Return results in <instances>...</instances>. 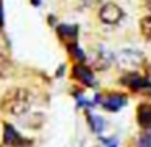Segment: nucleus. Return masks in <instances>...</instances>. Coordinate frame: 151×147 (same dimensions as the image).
Listing matches in <instances>:
<instances>
[{
	"label": "nucleus",
	"mask_w": 151,
	"mask_h": 147,
	"mask_svg": "<svg viewBox=\"0 0 151 147\" xmlns=\"http://www.w3.org/2000/svg\"><path fill=\"white\" fill-rule=\"evenodd\" d=\"M29 107H31V94L26 89H21V87L10 89L0 102V108L7 111V113L13 115V116L24 115L29 110Z\"/></svg>",
	"instance_id": "1"
},
{
	"label": "nucleus",
	"mask_w": 151,
	"mask_h": 147,
	"mask_svg": "<svg viewBox=\"0 0 151 147\" xmlns=\"http://www.w3.org/2000/svg\"><path fill=\"white\" fill-rule=\"evenodd\" d=\"M145 63V55L138 50L125 49L117 55V65L120 70H125L127 73H133V70H138Z\"/></svg>",
	"instance_id": "2"
},
{
	"label": "nucleus",
	"mask_w": 151,
	"mask_h": 147,
	"mask_svg": "<svg viewBox=\"0 0 151 147\" xmlns=\"http://www.w3.org/2000/svg\"><path fill=\"white\" fill-rule=\"evenodd\" d=\"M122 16H124V11L120 10L117 4H112V2L104 4L99 10V18L106 24H117L122 20Z\"/></svg>",
	"instance_id": "3"
},
{
	"label": "nucleus",
	"mask_w": 151,
	"mask_h": 147,
	"mask_svg": "<svg viewBox=\"0 0 151 147\" xmlns=\"http://www.w3.org/2000/svg\"><path fill=\"white\" fill-rule=\"evenodd\" d=\"M112 60H114V55H112V52H109L106 47H98V50H96V55L93 57V66L98 70H106L109 65L112 63Z\"/></svg>",
	"instance_id": "4"
},
{
	"label": "nucleus",
	"mask_w": 151,
	"mask_h": 147,
	"mask_svg": "<svg viewBox=\"0 0 151 147\" xmlns=\"http://www.w3.org/2000/svg\"><path fill=\"white\" fill-rule=\"evenodd\" d=\"M122 81H125V84L130 86L135 91H141V89H150L151 87V81H148L146 78H141V76H138V75H133V73L125 76Z\"/></svg>",
	"instance_id": "5"
},
{
	"label": "nucleus",
	"mask_w": 151,
	"mask_h": 147,
	"mask_svg": "<svg viewBox=\"0 0 151 147\" xmlns=\"http://www.w3.org/2000/svg\"><path fill=\"white\" fill-rule=\"evenodd\" d=\"M73 76L86 86H93V82H94L93 71L89 68H86L85 65H76L75 68H73Z\"/></svg>",
	"instance_id": "6"
},
{
	"label": "nucleus",
	"mask_w": 151,
	"mask_h": 147,
	"mask_svg": "<svg viewBox=\"0 0 151 147\" xmlns=\"http://www.w3.org/2000/svg\"><path fill=\"white\" fill-rule=\"evenodd\" d=\"M137 118H138V123H140L141 128L151 129V105L141 104L140 107H138Z\"/></svg>",
	"instance_id": "7"
},
{
	"label": "nucleus",
	"mask_w": 151,
	"mask_h": 147,
	"mask_svg": "<svg viewBox=\"0 0 151 147\" xmlns=\"http://www.w3.org/2000/svg\"><path fill=\"white\" fill-rule=\"evenodd\" d=\"M125 102H127L125 95L112 94V95H109V97L102 102V107H104L106 110H109V111H117L122 105H125Z\"/></svg>",
	"instance_id": "8"
},
{
	"label": "nucleus",
	"mask_w": 151,
	"mask_h": 147,
	"mask_svg": "<svg viewBox=\"0 0 151 147\" xmlns=\"http://www.w3.org/2000/svg\"><path fill=\"white\" fill-rule=\"evenodd\" d=\"M4 142L8 144V146H20V144H23V139L17 133V129L8 123L4 126Z\"/></svg>",
	"instance_id": "9"
},
{
	"label": "nucleus",
	"mask_w": 151,
	"mask_h": 147,
	"mask_svg": "<svg viewBox=\"0 0 151 147\" xmlns=\"http://www.w3.org/2000/svg\"><path fill=\"white\" fill-rule=\"evenodd\" d=\"M57 31H59V34L62 37H65V39H75V37L78 36V28L70 26V24H60V26L57 28Z\"/></svg>",
	"instance_id": "10"
},
{
	"label": "nucleus",
	"mask_w": 151,
	"mask_h": 147,
	"mask_svg": "<svg viewBox=\"0 0 151 147\" xmlns=\"http://www.w3.org/2000/svg\"><path fill=\"white\" fill-rule=\"evenodd\" d=\"M13 73V65L5 55H0V78H8Z\"/></svg>",
	"instance_id": "11"
},
{
	"label": "nucleus",
	"mask_w": 151,
	"mask_h": 147,
	"mask_svg": "<svg viewBox=\"0 0 151 147\" xmlns=\"http://www.w3.org/2000/svg\"><path fill=\"white\" fill-rule=\"evenodd\" d=\"M140 31L146 40H151V15H146L140 20Z\"/></svg>",
	"instance_id": "12"
},
{
	"label": "nucleus",
	"mask_w": 151,
	"mask_h": 147,
	"mask_svg": "<svg viewBox=\"0 0 151 147\" xmlns=\"http://www.w3.org/2000/svg\"><path fill=\"white\" fill-rule=\"evenodd\" d=\"M89 124H91L93 131H96V133H102V129H104V120H102L101 116H94V115H89Z\"/></svg>",
	"instance_id": "13"
},
{
	"label": "nucleus",
	"mask_w": 151,
	"mask_h": 147,
	"mask_svg": "<svg viewBox=\"0 0 151 147\" xmlns=\"http://www.w3.org/2000/svg\"><path fill=\"white\" fill-rule=\"evenodd\" d=\"M137 147H151V133H143L138 137Z\"/></svg>",
	"instance_id": "14"
},
{
	"label": "nucleus",
	"mask_w": 151,
	"mask_h": 147,
	"mask_svg": "<svg viewBox=\"0 0 151 147\" xmlns=\"http://www.w3.org/2000/svg\"><path fill=\"white\" fill-rule=\"evenodd\" d=\"M68 49H70V52L75 55L76 60H80V62H85V52H83V50L80 49L78 45H76V44H70Z\"/></svg>",
	"instance_id": "15"
},
{
	"label": "nucleus",
	"mask_w": 151,
	"mask_h": 147,
	"mask_svg": "<svg viewBox=\"0 0 151 147\" xmlns=\"http://www.w3.org/2000/svg\"><path fill=\"white\" fill-rule=\"evenodd\" d=\"M4 23V8H2V2H0V24Z\"/></svg>",
	"instance_id": "16"
},
{
	"label": "nucleus",
	"mask_w": 151,
	"mask_h": 147,
	"mask_svg": "<svg viewBox=\"0 0 151 147\" xmlns=\"http://www.w3.org/2000/svg\"><path fill=\"white\" fill-rule=\"evenodd\" d=\"M143 2H145V7L151 11V0H143Z\"/></svg>",
	"instance_id": "17"
},
{
	"label": "nucleus",
	"mask_w": 151,
	"mask_h": 147,
	"mask_svg": "<svg viewBox=\"0 0 151 147\" xmlns=\"http://www.w3.org/2000/svg\"><path fill=\"white\" fill-rule=\"evenodd\" d=\"M62 73H63V66H60V70L57 71V76H62Z\"/></svg>",
	"instance_id": "18"
},
{
	"label": "nucleus",
	"mask_w": 151,
	"mask_h": 147,
	"mask_svg": "<svg viewBox=\"0 0 151 147\" xmlns=\"http://www.w3.org/2000/svg\"><path fill=\"white\" fill-rule=\"evenodd\" d=\"M109 147H117V142L114 141V142H112V146H109Z\"/></svg>",
	"instance_id": "19"
}]
</instances>
